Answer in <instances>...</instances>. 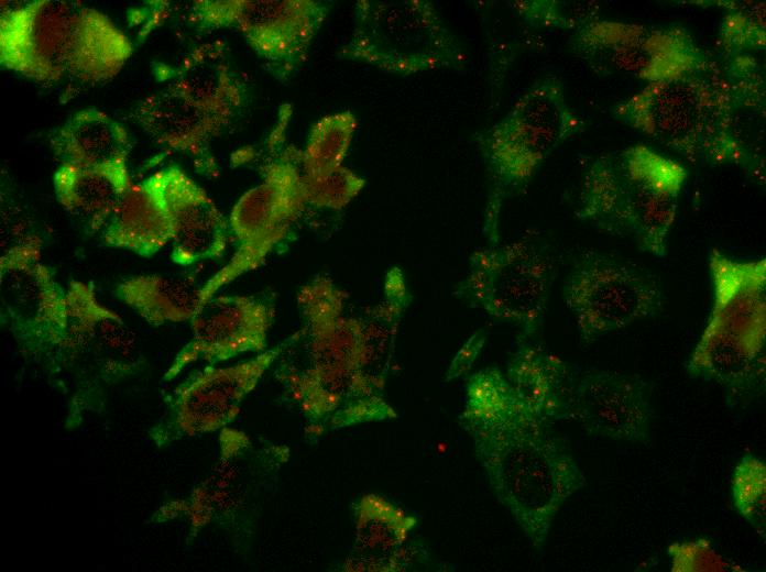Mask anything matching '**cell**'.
<instances>
[{"label": "cell", "mask_w": 766, "mask_h": 572, "mask_svg": "<svg viewBox=\"0 0 766 572\" xmlns=\"http://www.w3.org/2000/svg\"><path fill=\"white\" fill-rule=\"evenodd\" d=\"M460 424L496 497L540 551L562 504L586 485L577 461L497 367L469 377Z\"/></svg>", "instance_id": "6da1fadb"}, {"label": "cell", "mask_w": 766, "mask_h": 572, "mask_svg": "<svg viewBox=\"0 0 766 572\" xmlns=\"http://www.w3.org/2000/svg\"><path fill=\"white\" fill-rule=\"evenodd\" d=\"M713 307L688 362L702 378L745 387L765 374L766 261L709 256Z\"/></svg>", "instance_id": "7a4b0ae2"}, {"label": "cell", "mask_w": 766, "mask_h": 572, "mask_svg": "<svg viewBox=\"0 0 766 572\" xmlns=\"http://www.w3.org/2000/svg\"><path fill=\"white\" fill-rule=\"evenodd\" d=\"M583 122L566 102L560 82L543 78L507 114L478 136L491 179L486 234L496 235L502 201L523 187L560 143L580 133Z\"/></svg>", "instance_id": "3957f363"}, {"label": "cell", "mask_w": 766, "mask_h": 572, "mask_svg": "<svg viewBox=\"0 0 766 572\" xmlns=\"http://www.w3.org/2000/svg\"><path fill=\"white\" fill-rule=\"evenodd\" d=\"M343 58L383 72L412 75L463 66L464 52L426 0H360Z\"/></svg>", "instance_id": "277c9868"}, {"label": "cell", "mask_w": 766, "mask_h": 572, "mask_svg": "<svg viewBox=\"0 0 766 572\" xmlns=\"http://www.w3.org/2000/svg\"><path fill=\"white\" fill-rule=\"evenodd\" d=\"M347 300L348 294L327 275L311 278L297 295L313 365L304 374L291 375L289 384L306 408H335L344 394L374 397L357 372L364 329L361 320L346 314Z\"/></svg>", "instance_id": "5b68a950"}, {"label": "cell", "mask_w": 766, "mask_h": 572, "mask_svg": "<svg viewBox=\"0 0 766 572\" xmlns=\"http://www.w3.org/2000/svg\"><path fill=\"white\" fill-rule=\"evenodd\" d=\"M552 278L549 258L517 241L474 251L459 297L495 319L533 333L545 315Z\"/></svg>", "instance_id": "8992f818"}, {"label": "cell", "mask_w": 766, "mask_h": 572, "mask_svg": "<svg viewBox=\"0 0 766 572\" xmlns=\"http://www.w3.org/2000/svg\"><path fill=\"white\" fill-rule=\"evenodd\" d=\"M306 204L302 174L288 162L272 163L264 179L234 205L230 227L239 246L200 288V307L223 286L256 270L287 234Z\"/></svg>", "instance_id": "52a82bcc"}, {"label": "cell", "mask_w": 766, "mask_h": 572, "mask_svg": "<svg viewBox=\"0 0 766 572\" xmlns=\"http://www.w3.org/2000/svg\"><path fill=\"white\" fill-rule=\"evenodd\" d=\"M562 294L586 344L652 316L661 305L657 286L638 270L597 254L577 263Z\"/></svg>", "instance_id": "ba28073f"}, {"label": "cell", "mask_w": 766, "mask_h": 572, "mask_svg": "<svg viewBox=\"0 0 766 572\" xmlns=\"http://www.w3.org/2000/svg\"><path fill=\"white\" fill-rule=\"evenodd\" d=\"M0 301L2 317L23 343L64 348L66 290L42 263L39 243L24 242L1 256Z\"/></svg>", "instance_id": "9c48e42d"}, {"label": "cell", "mask_w": 766, "mask_h": 572, "mask_svg": "<svg viewBox=\"0 0 766 572\" xmlns=\"http://www.w3.org/2000/svg\"><path fill=\"white\" fill-rule=\"evenodd\" d=\"M272 302L249 295H219L205 302L192 321V339L164 375L175 378L186 366L217 363L248 351H262L274 318Z\"/></svg>", "instance_id": "30bf717a"}, {"label": "cell", "mask_w": 766, "mask_h": 572, "mask_svg": "<svg viewBox=\"0 0 766 572\" xmlns=\"http://www.w3.org/2000/svg\"><path fill=\"white\" fill-rule=\"evenodd\" d=\"M219 4L218 22L236 20L255 50L273 67L292 69L322 24L328 7L320 1H240Z\"/></svg>", "instance_id": "8fae6325"}, {"label": "cell", "mask_w": 766, "mask_h": 572, "mask_svg": "<svg viewBox=\"0 0 766 572\" xmlns=\"http://www.w3.org/2000/svg\"><path fill=\"white\" fill-rule=\"evenodd\" d=\"M145 183L169 220L174 263L188 266L223 255L228 222L203 188L175 166L156 172Z\"/></svg>", "instance_id": "7c38bea8"}, {"label": "cell", "mask_w": 766, "mask_h": 572, "mask_svg": "<svg viewBox=\"0 0 766 572\" xmlns=\"http://www.w3.org/2000/svg\"><path fill=\"white\" fill-rule=\"evenodd\" d=\"M620 163L627 187L631 234L642 249L664 256L686 172L644 146L623 153Z\"/></svg>", "instance_id": "4fadbf2b"}, {"label": "cell", "mask_w": 766, "mask_h": 572, "mask_svg": "<svg viewBox=\"0 0 766 572\" xmlns=\"http://www.w3.org/2000/svg\"><path fill=\"white\" fill-rule=\"evenodd\" d=\"M644 382L611 371H594L577 380L570 419L591 433L630 442L646 439L652 421Z\"/></svg>", "instance_id": "5bb4252c"}, {"label": "cell", "mask_w": 766, "mask_h": 572, "mask_svg": "<svg viewBox=\"0 0 766 572\" xmlns=\"http://www.w3.org/2000/svg\"><path fill=\"white\" fill-rule=\"evenodd\" d=\"M276 354L272 350L233 366L207 367L178 386L172 399L173 425L195 435L228 424Z\"/></svg>", "instance_id": "9a60e30c"}, {"label": "cell", "mask_w": 766, "mask_h": 572, "mask_svg": "<svg viewBox=\"0 0 766 572\" xmlns=\"http://www.w3.org/2000/svg\"><path fill=\"white\" fill-rule=\"evenodd\" d=\"M505 377L521 403L544 421L570 418L577 378L568 364L545 346L519 342Z\"/></svg>", "instance_id": "2e32d148"}, {"label": "cell", "mask_w": 766, "mask_h": 572, "mask_svg": "<svg viewBox=\"0 0 766 572\" xmlns=\"http://www.w3.org/2000/svg\"><path fill=\"white\" fill-rule=\"evenodd\" d=\"M131 186L127 165L79 167L62 163L54 176L59 204L92 231L105 229Z\"/></svg>", "instance_id": "e0dca14e"}, {"label": "cell", "mask_w": 766, "mask_h": 572, "mask_svg": "<svg viewBox=\"0 0 766 572\" xmlns=\"http://www.w3.org/2000/svg\"><path fill=\"white\" fill-rule=\"evenodd\" d=\"M52 144L63 164L79 167L127 165L129 143L124 129L94 109L77 113L56 130Z\"/></svg>", "instance_id": "ac0fdd59"}, {"label": "cell", "mask_w": 766, "mask_h": 572, "mask_svg": "<svg viewBox=\"0 0 766 572\" xmlns=\"http://www.w3.org/2000/svg\"><path fill=\"white\" fill-rule=\"evenodd\" d=\"M105 242L150 257L169 240L172 230L166 211L145 180L131 186L121 198L103 229Z\"/></svg>", "instance_id": "d6986e66"}, {"label": "cell", "mask_w": 766, "mask_h": 572, "mask_svg": "<svg viewBox=\"0 0 766 572\" xmlns=\"http://www.w3.org/2000/svg\"><path fill=\"white\" fill-rule=\"evenodd\" d=\"M199 288L183 278L136 275L117 286V296L152 326L192 320L200 309Z\"/></svg>", "instance_id": "ffe728a7"}, {"label": "cell", "mask_w": 766, "mask_h": 572, "mask_svg": "<svg viewBox=\"0 0 766 572\" xmlns=\"http://www.w3.org/2000/svg\"><path fill=\"white\" fill-rule=\"evenodd\" d=\"M577 217L608 232L631 234L627 187L621 163L601 158L589 167Z\"/></svg>", "instance_id": "44dd1931"}, {"label": "cell", "mask_w": 766, "mask_h": 572, "mask_svg": "<svg viewBox=\"0 0 766 572\" xmlns=\"http://www.w3.org/2000/svg\"><path fill=\"white\" fill-rule=\"evenodd\" d=\"M355 128L357 119L350 110L321 118L309 133L302 175L315 177L341 166Z\"/></svg>", "instance_id": "7402d4cb"}, {"label": "cell", "mask_w": 766, "mask_h": 572, "mask_svg": "<svg viewBox=\"0 0 766 572\" xmlns=\"http://www.w3.org/2000/svg\"><path fill=\"white\" fill-rule=\"evenodd\" d=\"M732 499L736 510L765 537L766 464L759 457L744 455L732 476Z\"/></svg>", "instance_id": "603a6c76"}, {"label": "cell", "mask_w": 766, "mask_h": 572, "mask_svg": "<svg viewBox=\"0 0 766 572\" xmlns=\"http://www.w3.org/2000/svg\"><path fill=\"white\" fill-rule=\"evenodd\" d=\"M306 202L318 208L341 209L364 187L365 179L351 169L339 166L324 175H302Z\"/></svg>", "instance_id": "cb8c5ba5"}, {"label": "cell", "mask_w": 766, "mask_h": 572, "mask_svg": "<svg viewBox=\"0 0 766 572\" xmlns=\"http://www.w3.org/2000/svg\"><path fill=\"white\" fill-rule=\"evenodd\" d=\"M486 334L483 330L475 331L455 355L445 381L449 382L469 373L473 362L478 358Z\"/></svg>", "instance_id": "d4e9b609"}]
</instances>
